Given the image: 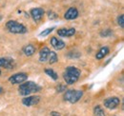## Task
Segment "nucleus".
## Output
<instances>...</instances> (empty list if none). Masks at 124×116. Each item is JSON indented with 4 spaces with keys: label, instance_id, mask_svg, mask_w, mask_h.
I'll return each instance as SVG.
<instances>
[{
    "label": "nucleus",
    "instance_id": "1",
    "mask_svg": "<svg viewBox=\"0 0 124 116\" xmlns=\"http://www.w3.org/2000/svg\"><path fill=\"white\" fill-rule=\"evenodd\" d=\"M40 90H41V87L31 81L24 82V83L20 84V86L18 87V92L22 96H28L29 94L36 93Z\"/></svg>",
    "mask_w": 124,
    "mask_h": 116
},
{
    "label": "nucleus",
    "instance_id": "2",
    "mask_svg": "<svg viewBox=\"0 0 124 116\" xmlns=\"http://www.w3.org/2000/svg\"><path fill=\"white\" fill-rule=\"evenodd\" d=\"M79 76H80L79 69L73 67V66L67 67L65 70V72L63 73V78L68 85H72V84L76 83L78 80Z\"/></svg>",
    "mask_w": 124,
    "mask_h": 116
},
{
    "label": "nucleus",
    "instance_id": "3",
    "mask_svg": "<svg viewBox=\"0 0 124 116\" xmlns=\"http://www.w3.org/2000/svg\"><path fill=\"white\" fill-rule=\"evenodd\" d=\"M6 27L10 32L15 33V34H23L27 32V28L23 24H20L14 20L8 21L6 24Z\"/></svg>",
    "mask_w": 124,
    "mask_h": 116
},
{
    "label": "nucleus",
    "instance_id": "4",
    "mask_svg": "<svg viewBox=\"0 0 124 116\" xmlns=\"http://www.w3.org/2000/svg\"><path fill=\"white\" fill-rule=\"evenodd\" d=\"M82 96H83V91L77 90V89H70L64 93V99L67 102L72 103V104H75V103L78 102L81 99Z\"/></svg>",
    "mask_w": 124,
    "mask_h": 116
},
{
    "label": "nucleus",
    "instance_id": "5",
    "mask_svg": "<svg viewBox=\"0 0 124 116\" xmlns=\"http://www.w3.org/2000/svg\"><path fill=\"white\" fill-rule=\"evenodd\" d=\"M28 79V74L25 72H20V73H16L13 76H11L9 78V81L12 84H22L24 82H26V80Z\"/></svg>",
    "mask_w": 124,
    "mask_h": 116
},
{
    "label": "nucleus",
    "instance_id": "6",
    "mask_svg": "<svg viewBox=\"0 0 124 116\" xmlns=\"http://www.w3.org/2000/svg\"><path fill=\"white\" fill-rule=\"evenodd\" d=\"M16 66L15 60L10 57H3L0 58V68H5L8 70L14 69Z\"/></svg>",
    "mask_w": 124,
    "mask_h": 116
},
{
    "label": "nucleus",
    "instance_id": "7",
    "mask_svg": "<svg viewBox=\"0 0 124 116\" xmlns=\"http://www.w3.org/2000/svg\"><path fill=\"white\" fill-rule=\"evenodd\" d=\"M103 103H104V106L107 109H116L119 105L120 100L117 97H110V98L105 99Z\"/></svg>",
    "mask_w": 124,
    "mask_h": 116
},
{
    "label": "nucleus",
    "instance_id": "8",
    "mask_svg": "<svg viewBox=\"0 0 124 116\" xmlns=\"http://www.w3.org/2000/svg\"><path fill=\"white\" fill-rule=\"evenodd\" d=\"M40 101V97L38 95H31V96H27L25 97L23 100H22V104L25 105V106H33V105H36L38 104Z\"/></svg>",
    "mask_w": 124,
    "mask_h": 116
},
{
    "label": "nucleus",
    "instance_id": "9",
    "mask_svg": "<svg viewBox=\"0 0 124 116\" xmlns=\"http://www.w3.org/2000/svg\"><path fill=\"white\" fill-rule=\"evenodd\" d=\"M44 13H45L44 10L41 8H33L31 10V15L35 22H38L41 20L42 16L44 15Z\"/></svg>",
    "mask_w": 124,
    "mask_h": 116
},
{
    "label": "nucleus",
    "instance_id": "10",
    "mask_svg": "<svg viewBox=\"0 0 124 116\" xmlns=\"http://www.w3.org/2000/svg\"><path fill=\"white\" fill-rule=\"evenodd\" d=\"M78 9H77V8H74V7L70 8V9L65 13V14H64L65 19H67V20H74V19L78 18Z\"/></svg>",
    "mask_w": 124,
    "mask_h": 116
},
{
    "label": "nucleus",
    "instance_id": "11",
    "mask_svg": "<svg viewBox=\"0 0 124 116\" xmlns=\"http://www.w3.org/2000/svg\"><path fill=\"white\" fill-rule=\"evenodd\" d=\"M50 43H51L52 47H53L54 49H55V50H57V51H60V50L65 48V43H64L62 40L56 38V37H54V36L51 38Z\"/></svg>",
    "mask_w": 124,
    "mask_h": 116
},
{
    "label": "nucleus",
    "instance_id": "12",
    "mask_svg": "<svg viewBox=\"0 0 124 116\" xmlns=\"http://www.w3.org/2000/svg\"><path fill=\"white\" fill-rule=\"evenodd\" d=\"M57 33L61 37H70V36L75 35L76 29H74V28H71V29H65V28H63V29H58L57 30Z\"/></svg>",
    "mask_w": 124,
    "mask_h": 116
},
{
    "label": "nucleus",
    "instance_id": "13",
    "mask_svg": "<svg viewBox=\"0 0 124 116\" xmlns=\"http://www.w3.org/2000/svg\"><path fill=\"white\" fill-rule=\"evenodd\" d=\"M50 51H50V49L48 47H44V48L41 49V51L39 52V61L41 63H44V62H46L47 60H48Z\"/></svg>",
    "mask_w": 124,
    "mask_h": 116
},
{
    "label": "nucleus",
    "instance_id": "14",
    "mask_svg": "<svg viewBox=\"0 0 124 116\" xmlns=\"http://www.w3.org/2000/svg\"><path fill=\"white\" fill-rule=\"evenodd\" d=\"M109 51H110V50H109L108 47H102V48L99 50V51L95 54V58H96L97 60H100V59L105 57L109 53Z\"/></svg>",
    "mask_w": 124,
    "mask_h": 116
},
{
    "label": "nucleus",
    "instance_id": "15",
    "mask_svg": "<svg viewBox=\"0 0 124 116\" xmlns=\"http://www.w3.org/2000/svg\"><path fill=\"white\" fill-rule=\"evenodd\" d=\"M23 52H24L25 55H27V56H31V55H33V53L35 52V48H34L31 44L26 45V46L23 48Z\"/></svg>",
    "mask_w": 124,
    "mask_h": 116
},
{
    "label": "nucleus",
    "instance_id": "16",
    "mask_svg": "<svg viewBox=\"0 0 124 116\" xmlns=\"http://www.w3.org/2000/svg\"><path fill=\"white\" fill-rule=\"evenodd\" d=\"M45 73H46L47 75H49L53 80H57V78H58V75H57V73L55 72L54 70H52V69H45Z\"/></svg>",
    "mask_w": 124,
    "mask_h": 116
},
{
    "label": "nucleus",
    "instance_id": "17",
    "mask_svg": "<svg viewBox=\"0 0 124 116\" xmlns=\"http://www.w3.org/2000/svg\"><path fill=\"white\" fill-rule=\"evenodd\" d=\"M49 62L50 64H54L57 62L58 57H57V54L54 52V51H50V54H49Z\"/></svg>",
    "mask_w": 124,
    "mask_h": 116
},
{
    "label": "nucleus",
    "instance_id": "18",
    "mask_svg": "<svg viewBox=\"0 0 124 116\" xmlns=\"http://www.w3.org/2000/svg\"><path fill=\"white\" fill-rule=\"evenodd\" d=\"M93 113L95 116H105V112L100 106H96L93 109Z\"/></svg>",
    "mask_w": 124,
    "mask_h": 116
},
{
    "label": "nucleus",
    "instance_id": "19",
    "mask_svg": "<svg viewBox=\"0 0 124 116\" xmlns=\"http://www.w3.org/2000/svg\"><path fill=\"white\" fill-rule=\"evenodd\" d=\"M54 29V28L53 27V28H49V29H44L41 33H40V36H47V35H49L53 30Z\"/></svg>",
    "mask_w": 124,
    "mask_h": 116
},
{
    "label": "nucleus",
    "instance_id": "20",
    "mask_svg": "<svg viewBox=\"0 0 124 116\" xmlns=\"http://www.w3.org/2000/svg\"><path fill=\"white\" fill-rule=\"evenodd\" d=\"M117 23H118V25H119L121 28L124 27V15L123 14L119 15V16L117 17Z\"/></svg>",
    "mask_w": 124,
    "mask_h": 116
},
{
    "label": "nucleus",
    "instance_id": "21",
    "mask_svg": "<svg viewBox=\"0 0 124 116\" xmlns=\"http://www.w3.org/2000/svg\"><path fill=\"white\" fill-rule=\"evenodd\" d=\"M112 33H113V31L111 30V29H107V30H104V31H101V33H100V35L101 36H110V35H112Z\"/></svg>",
    "mask_w": 124,
    "mask_h": 116
},
{
    "label": "nucleus",
    "instance_id": "22",
    "mask_svg": "<svg viewBox=\"0 0 124 116\" xmlns=\"http://www.w3.org/2000/svg\"><path fill=\"white\" fill-rule=\"evenodd\" d=\"M48 16H49L50 19H55L57 17V14L55 13H54L53 11H49L48 12Z\"/></svg>",
    "mask_w": 124,
    "mask_h": 116
},
{
    "label": "nucleus",
    "instance_id": "23",
    "mask_svg": "<svg viewBox=\"0 0 124 116\" xmlns=\"http://www.w3.org/2000/svg\"><path fill=\"white\" fill-rule=\"evenodd\" d=\"M65 88H66V87H65V86H63V85H60V86H59V87H57V90L60 92V91H62V90H64Z\"/></svg>",
    "mask_w": 124,
    "mask_h": 116
},
{
    "label": "nucleus",
    "instance_id": "24",
    "mask_svg": "<svg viewBox=\"0 0 124 116\" xmlns=\"http://www.w3.org/2000/svg\"><path fill=\"white\" fill-rule=\"evenodd\" d=\"M51 114H52V116H61V114H59L57 112H54V111H53Z\"/></svg>",
    "mask_w": 124,
    "mask_h": 116
},
{
    "label": "nucleus",
    "instance_id": "25",
    "mask_svg": "<svg viewBox=\"0 0 124 116\" xmlns=\"http://www.w3.org/2000/svg\"><path fill=\"white\" fill-rule=\"evenodd\" d=\"M0 74H1V71H0Z\"/></svg>",
    "mask_w": 124,
    "mask_h": 116
}]
</instances>
